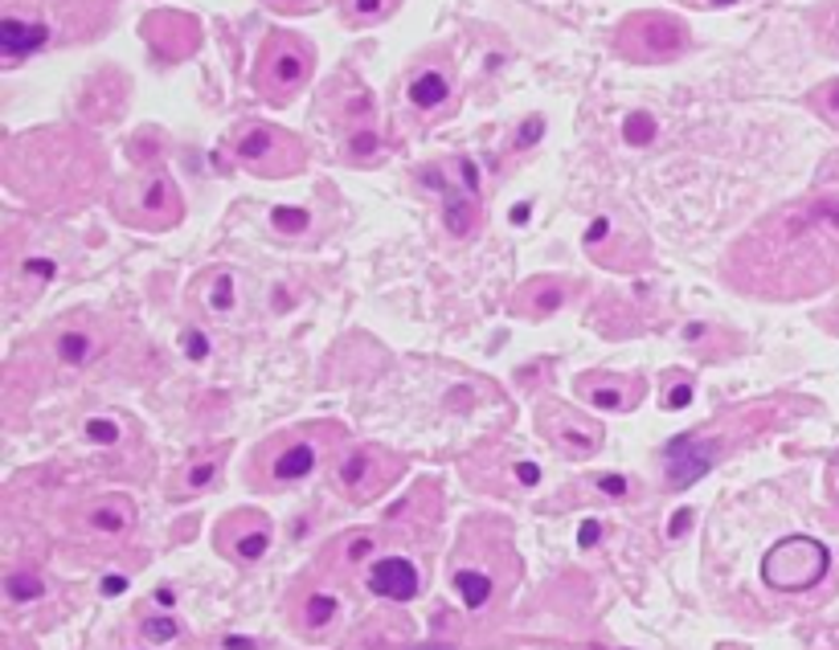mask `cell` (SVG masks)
<instances>
[{"label": "cell", "mask_w": 839, "mask_h": 650, "mask_svg": "<svg viewBox=\"0 0 839 650\" xmlns=\"http://www.w3.org/2000/svg\"><path fill=\"white\" fill-rule=\"evenodd\" d=\"M692 34L689 25L671 13H631L615 29V53L635 62V66H655V62H676L689 53Z\"/></svg>", "instance_id": "cell-7"}, {"label": "cell", "mask_w": 839, "mask_h": 650, "mask_svg": "<svg viewBox=\"0 0 839 650\" xmlns=\"http://www.w3.org/2000/svg\"><path fill=\"white\" fill-rule=\"evenodd\" d=\"M689 401H692V384H676L668 393V409H684Z\"/></svg>", "instance_id": "cell-40"}, {"label": "cell", "mask_w": 839, "mask_h": 650, "mask_svg": "<svg viewBox=\"0 0 839 650\" xmlns=\"http://www.w3.org/2000/svg\"><path fill=\"white\" fill-rule=\"evenodd\" d=\"M806 102H811V111H815V115L827 119L831 127H839V78L819 83L811 95H806Z\"/></svg>", "instance_id": "cell-27"}, {"label": "cell", "mask_w": 839, "mask_h": 650, "mask_svg": "<svg viewBox=\"0 0 839 650\" xmlns=\"http://www.w3.org/2000/svg\"><path fill=\"white\" fill-rule=\"evenodd\" d=\"M459 99V90H454V74L442 62H422V66L410 70V78H405V102L426 119H438L447 115Z\"/></svg>", "instance_id": "cell-11"}, {"label": "cell", "mask_w": 839, "mask_h": 650, "mask_svg": "<svg viewBox=\"0 0 839 650\" xmlns=\"http://www.w3.org/2000/svg\"><path fill=\"white\" fill-rule=\"evenodd\" d=\"M53 274H58V262H53L50 254H25V258H13L9 262V291L13 295H37L41 286L50 283Z\"/></svg>", "instance_id": "cell-21"}, {"label": "cell", "mask_w": 839, "mask_h": 650, "mask_svg": "<svg viewBox=\"0 0 839 650\" xmlns=\"http://www.w3.org/2000/svg\"><path fill=\"white\" fill-rule=\"evenodd\" d=\"M4 593L17 601V605H25V601L41 598V593H46V585H41L37 573H9V577H4Z\"/></svg>", "instance_id": "cell-28"}, {"label": "cell", "mask_w": 839, "mask_h": 650, "mask_svg": "<svg viewBox=\"0 0 839 650\" xmlns=\"http://www.w3.org/2000/svg\"><path fill=\"white\" fill-rule=\"evenodd\" d=\"M570 295H573L570 283H557V279H533V283L516 295V311H521V316H533V319H545V316H554V311H561V307L570 303Z\"/></svg>", "instance_id": "cell-20"}, {"label": "cell", "mask_w": 839, "mask_h": 650, "mask_svg": "<svg viewBox=\"0 0 839 650\" xmlns=\"http://www.w3.org/2000/svg\"><path fill=\"white\" fill-rule=\"evenodd\" d=\"M598 536H603V524H598V519H586L577 540H582V549H589V544H598Z\"/></svg>", "instance_id": "cell-39"}, {"label": "cell", "mask_w": 839, "mask_h": 650, "mask_svg": "<svg viewBox=\"0 0 839 650\" xmlns=\"http://www.w3.org/2000/svg\"><path fill=\"white\" fill-rule=\"evenodd\" d=\"M319 463V451L307 442V438H291V442H283L279 451H275V458H270V483H300V479H307L312 470H316Z\"/></svg>", "instance_id": "cell-19"}, {"label": "cell", "mask_w": 839, "mask_h": 650, "mask_svg": "<svg viewBox=\"0 0 839 650\" xmlns=\"http://www.w3.org/2000/svg\"><path fill=\"white\" fill-rule=\"evenodd\" d=\"M9 184L21 197L46 205H74L86 197L95 176H102V151L78 132H41L9 144Z\"/></svg>", "instance_id": "cell-2"}, {"label": "cell", "mask_w": 839, "mask_h": 650, "mask_svg": "<svg viewBox=\"0 0 839 650\" xmlns=\"http://www.w3.org/2000/svg\"><path fill=\"white\" fill-rule=\"evenodd\" d=\"M418 589H422L418 568L410 565L405 556H381V561H373L369 593L389 598V601H414L418 598Z\"/></svg>", "instance_id": "cell-18"}, {"label": "cell", "mask_w": 839, "mask_h": 650, "mask_svg": "<svg viewBox=\"0 0 839 650\" xmlns=\"http://www.w3.org/2000/svg\"><path fill=\"white\" fill-rule=\"evenodd\" d=\"M422 181H430L442 193V213H447V230H451L454 237H471L475 234V225H479V197H475V176H471L463 188L459 184H447L442 181V172L438 168H426L422 172Z\"/></svg>", "instance_id": "cell-16"}, {"label": "cell", "mask_w": 839, "mask_h": 650, "mask_svg": "<svg viewBox=\"0 0 839 650\" xmlns=\"http://www.w3.org/2000/svg\"><path fill=\"white\" fill-rule=\"evenodd\" d=\"M725 279L757 299H806L839 283V197H806L733 242Z\"/></svg>", "instance_id": "cell-1"}, {"label": "cell", "mask_w": 839, "mask_h": 650, "mask_svg": "<svg viewBox=\"0 0 839 650\" xmlns=\"http://www.w3.org/2000/svg\"><path fill=\"white\" fill-rule=\"evenodd\" d=\"M815 37H819L823 50L839 58V0L836 4H827L823 13H815Z\"/></svg>", "instance_id": "cell-29"}, {"label": "cell", "mask_w": 839, "mask_h": 650, "mask_svg": "<svg viewBox=\"0 0 839 650\" xmlns=\"http://www.w3.org/2000/svg\"><path fill=\"white\" fill-rule=\"evenodd\" d=\"M324 111L332 115L340 139L373 127V95L361 83H344V78H336L332 90H324Z\"/></svg>", "instance_id": "cell-13"}, {"label": "cell", "mask_w": 839, "mask_h": 650, "mask_svg": "<svg viewBox=\"0 0 839 650\" xmlns=\"http://www.w3.org/2000/svg\"><path fill=\"white\" fill-rule=\"evenodd\" d=\"M332 617H336L332 593H312V598H307V605H303V626H307V630H324Z\"/></svg>", "instance_id": "cell-30"}, {"label": "cell", "mask_w": 839, "mask_h": 650, "mask_svg": "<svg viewBox=\"0 0 839 650\" xmlns=\"http://www.w3.org/2000/svg\"><path fill=\"white\" fill-rule=\"evenodd\" d=\"M402 9V0H340V17L349 21L353 29H369L381 25Z\"/></svg>", "instance_id": "cell-23"}, {"label": "cell", "mask_w": 839, "mask_h": 650, "mask_svg": "<svg viewBox=\"0 0 839 650\" xmlns=\"http://www.w3.org/2000/svg\"><path fill=\"white\" fill-rule=\"evenodd\" d=\"M90 528H99L107 536H119L127 528V512H123V503H99L95 512H90Z\"/></svg>", "instance_id": "cell-31"}, {"label": "cell", "mask_w": 839, "mask_h": 650, "mask_svg": "<svg viewBox=\"0 0 839 650\" xmlns=\"http://www.w3.org/2000/svg\"><path fill=\"white\" fill-rule=\"evenodd\" d=\"M647 393V384L639 377H610V372H594L577 381V397L589 401V409H610V414H627L635 409Z\"/></svg>", "instance_id": "cell-14"}, {"label": "cell", "mask_w": 839, "mask_h": 650, "mask_svg": "<svg viewBox=\"0 0 839 650\" xmlns=\"http://www.w3.org/2000/svg\"><path fill=\"white\" fill-rule=\"evenodd\" d=\"M270 549V528H267V519L263 524H254V528H246V532H238L234 536V556L238 561H263Z\"/></svg>", "instance_id": "cell-26"}, {"label": "cell", "mask_w": 839, "mask_h": 650, "mask_svg": "<svg viewBox=\"0 0 839 650\" xmlns=\"http://www.w3.org/2000/svg\"><path fill=\"white\" fill-rule=\"evenodd\" d=\"M139 634H144L148 642H172V638H177V622H172V617H148V622L139 626Z\"/></svg>", "instance_id": "cell-33"}, {"label": "cell", "mask_w": 839, "mask_h": 650, "mask_svg": "<svg viewBox=\"0 0 839 650\" xmlns=\"http://www.w3.org/2000/svg\"><path fill=\"white\" fill-rule=\"evenodd\" d=\"M270 225H275V234H303L307 230V213L303 209H275Z\"/></svg>", "instance_id": "cell-32"}, {"label": "cell", "mask_w": 839, "mask_h": 650, "mask_svg": "<svg viewBox=\"0 0 839 650\" xmlns=\"http://www.w3.org/2000/svg\"><path fill=\"white\" fill-rule=\"evenodd\" d=\"M53 352H58L62 365H86V360L99 352V335L90 332V328H83V323H74V328H62V332H58Z\"/></svg>", "instance_id": "cell-22"}, {"label": "cell", "mask_w": 839, "mask_h": 650, "mask_svg": "<svg viewBox=\"0 0 839 650\" xmlns=\"http://www.w3.org/2000/svg\"><path fill=\"white\" fill-rule=\"evenodd\" d=\"M516 479H521L524 487H537L540 483V470L533 467V463H521V467H516Z\"/></svg>", "instance_id": "cell-43"}, {"label": "cell", "mask_w": 839, "mask_h": 650, "mask_svg": "<svg viewBox=\"0 0 839 650\" xmlns=\"http://www.w3.org/2000/svg\"><path fill=\"white\" fill-rule=\"evenodd\" d=\"M144 37L165 62H181L202 46V25L177 9H156L144 17Z\"/></svg>", "instance_id": "cell-10"}, {"label": "cell", "mask_w": 839, "mask_h": 650, "mask_svg": "<svg viewBox=\"0 0 839 650\" xmlns=\"http://www.w3.org/2000/svg\"><path fill=\"white\" fill-rule=\"evenodd\" d=\"M540 430L549 433L570 458L594 454L598 451V438H603V430H598L594 421H582V417L573 414V409H566V405H549V409L540 414Z\"/></svg>", "instance_id": "cell-15"}, {"label": "cell", "mask_w": 839, "mask_h": 650, "mask_svg": "<svg viewBox=\"0 0 839 650\" xmlns=\"http://www.w3.org/2000/svg\"><path fill=\"white\" fill-rule=\"evenodd\" d=\"M340 156H344L349 164H377V156H381V135L373 132V127L344 135V144H340Z\"/></svg>", "instance_id": "cell-25"}, {"label": "cell", "mask_w": 839, "mask_h": 650, "mask_svg": "<svg viewBox=\"0 0 839 650\" xmlns=\"http://www.w3.org/2000/svg\"><path fill=\"white\" fill-rule=\"evenodd\" d=\"M717 454H721V442H713V438H696V433H680V438H671V446L664 451V463H668V483L680 491V487L696 483V479H705L713 463H717Z\"/></svg>", "instance_id": "cell-12"}, {"label": "cell", "mask_w": 839, "mask_h": 650, "mask_svg": "<svg viewBox=\"0 0 839 650\" xmlns=\"http://www.w3.org/2000/svg\"><path fill=\"white\" fill-rule=\"evenodd\" d=\"M831 495H836V503H839V454H836V463H831Z\"/></svg>", "instance_id": "cell-45"}, {"label": "cell", "mask_w": 839, "mask_h": 650, "mask_svg": "<svg viewBox=\"0 0 839 650\" xmlns=\"http://www.w3.org/2000/svg\"><path fill=\"white\" fill-rule=\"evenodd\" d=\"M373 544H377V540H373L369 532L349 536V549H344V561H349V565H361L365 556H373Z\"/></svg>", "instance_id": "cell-36"}, {"label": "cell", "mask_w": 839, "mask_h": 650, "mask_svg": "<svg viewBox=\"0 0 839 650\" xmlns=\"http://www.w3.org/2000/svg\"><path fill=\"white\" fill-rule=\"evenodd\" d=\"M214 475H218V458H209V463H197V467H189L185 487H189V491H202V487L214 483Z\"/></svg>", "instance_id": "cell-35"}, {"label": "cell", "mask_w": 839, "mask_h": 650, "mask_svg": "<svg viewBox=\"0 0 839 650\" xmlns=\"http://www.w3.org/2000/svg\"><path fill=\"white\" fill-rule=\"evenodd\" d=\"M598 487L606 495H627V479H619V475H598Z\"/></svg>", "instance_id": "cell-41"}, {"label": "cell", "mask_w": 839, "mask_h": 650, "mask_svg": "<svg viewBox=\"0 0 839 650\" xmlns=\"http://www.w3.org/2000/svg\"><path fill=\"white\" fill-rule=\"evenodd\" d=\"M86 438L111 446V442H119V426L115 421H107V417H90V421H86Z\"/></svg>", "instance_id": "cell-34"}, {"label": "cell", "mask_w": 839, "mask_h": 650, "mask_svg": "<svg viewBox=\"0 0 839 650\" xmlns=\"http://www.w3.org/2000/svg\"><path fill=\"white\" fill-rule=\"evenodd\" d=\"M312 74H316V46L307 37L291 34V29L267 34L258 62H254V90L263 99L283 107L312 83Z\"/></svg>", "instance_id": "cell-5"}, {"label": "cell", "mask_w": 839, "mask_h": 650, "mask_svg": "<svg viewBox=\"0 0 839 650\" xmlns=\"http://www.w3.org/2000/svg\"><path fill=\"white\" fill-rule=\"evenodd\" d=\"M831 552L815 536H787L762 556V581L778 593H806L827 577Z\"/></svg>", "instance_id": "cell-8"}, {"label": "cell", "mask_w": 839, "mask_h": 650, "mask_svg": "<svg viewBox=\"0 0 839 650\" xmlns=\"http://www.w3.org/2000/svg\"><path fill=\"white\" fill-rule=\"evenodd\" d=\"M185 352L193 356V360H205V356H209V344H205V335L202 332H185Z\"/></svg>", "instance_id": "cell-38"}, {"label": "cell", "mask_w": 839, "mask_h": 650, "mask_svg": "<svg viewBox=\"0 0 839 650\" xmlns=\"http://www.w3.org/2000/svg\"><path fill=\"white\" fill-rule=\"evenodd\" d=\"M398 470H402L398 458H389V454L377 451V446H361V451H353L340 463L336 479H340V487H344L353 500H373V495L386 491L389 479H393Z\"/></svg>", "instance_id": "cell-9"}, {"label": "cell", "mask_w": 839, "mask_h": 650, "mask_svg": "<svg viewBox=\"0 0 839 650\" xmlns=\"http://www.w3.org/2000/svg\"><path fill=\"white\" fill-rule=\"evenodd\" d=\"M193 299L209 319H230L242 307V274L238 270H205L193 283Z\"/></svg>", "instance_id": "cell-17"}, {"label": "cell", "mask_w": 839, "mask_h": 650, "mask_svg": "<svg viewBox=\"0 0 839 650\" xmlns=\"http://www.w3.org/2000/svg\"><path fill=\"white\" fill-rule=\"evenodd\" d=\"M454 593L463 598L467 610H484L491 593H496V585H491L484 568H454Z\"/></svg>", "instance_id": "cell-24"}, {"label": "cell", "mask_w": 839, "mask_h": 650, "mask_svg": "<svg viewBox=\"0 0 839 650\" xmlns=\"http://www.w3.org/2000/svg\"><path fill=\"white\" fill-rule=\"evenodd\" d=\"M226 650H254V642H246V638H226Z\"/></svg>", "instance_id": "cell-44"}, {"label": "cell", "mask_w": 839, "mask_h": 650, "mask_svg": "<svg viewBox=\"0 0 839 650\" xmlns=\"http://www.w3.org/2000/svg\"><path fill=\"white\" fill-rule=\"evenodd\" d=\"M270 13H312L319 9V0H263Z\"/></svg>", "instance_id": "cell-37"}, {"label": "cell", "mask_w": 839, "mask_h": 650, "mask_svg": "<svg viewBox=\"0 0 839 650\" xmlns=\"http://www.w3.org/2000/svg\"><path fill=\"white\" fill-rule=\"evenodd\" d=\"M689 524H692V512H689V507H680V512H676V519H671L668 536H671V540H676V536H684V528H689Z\"/></svg>", "instance_id": "cell-42"}, {"label": "cell", "mask_w": 839, "mask_h": 650, "mask_svg": "<svg viewBox=\"0 0 839 650\" xmlns=\"http://www.w3.org/2000/svg\"><path fill=\"white\" fill-rule=\"evenodd\" d=\"M95 29H102V9L95 0H0L4 66H17L53 41H83Z\"/></svg>", "instance_id": "cell-3"}, {"label": "cell", "mask_w": 839, "mask_h": 650, "mask_svg": "<svg viewBox=\"0 0 839 650\" xmlns=\"http://www.w3.org/2000/svg\"><path fill=\"white\" fill-rule=\"evenodd\" d=\"M230 151L234 160L254 176H267V181H283V176H295L307 164V148L303 139L287 132V127H275V123H242L234 135H230Z\"/></svg>", "instance_id": "cell-6"}, {"label": "cell", "mask_w": 839, "mask_h": 650, "mask_svg": "<svg viewBox=\"0 0 839 650\" xmlns=\"http://www.w3.org/2000/svg\"><path fill=\"white\" fill-rule=\"evenodd\" d=\"M713 4H733V0H713Z\"/></svg>", "instance_id": "cell-46"}, {"label": "cell", "mask_w": 839, "mask_h": 650, "mask_svg": "<svg viewBox=\"0 0 839 650\" xmlns=\"http://www.w3.org/2000/svg\"><path fill=\"white\" fill-rule=\"evenodd\" d=\"M111 213H115L123 225H132V230L160 234V230L181 225L185 197H181V188H177V181L168 176L165 168H156V172H139V176H127V181L115 184Z\"/></svg>", "instance_id": "cell-4"}]
</instances>
